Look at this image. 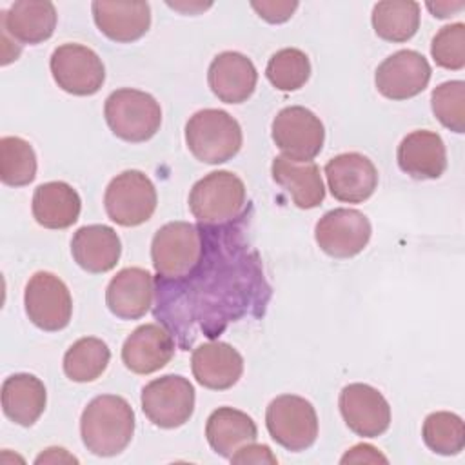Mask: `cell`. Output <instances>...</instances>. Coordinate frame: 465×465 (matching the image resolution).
<instances>
[{
    "mask_svg": "<svg viewBox=\"0 0 465 465\" xmlns=\"http://www.w3.org/2000/svg\"><path fill=\"white\" fill-rule=\"evenodd\" d=\"M111 360L107 343L94 336L76 340L64 354V372L78 383L94 381L104 374Z\"/></svg>",
    "mask_w": 465,
    "mask_h": 465,
    "instance_id": "f546056e",
    "label": "cell"
},
{
    "mask_svg": "<svg viewBox=\"0 0 465 465\" xmlns=\"http://www.w3.org/2000/svg\"><path fill=\"white\" fill-rule=\"evenodd\" d=\"M36 176L33 145L20 136L0 138V180L9 187L29 185Z\"/></svg>",
    "mask_w": 465,
    "mask_h": 465,
    "instance_id": "4dcf8cb0",
    "label": "cell"
},
{
    "mask_svg": "<svg viewBox=\"0 0 465 465\" xmlns=\"http://www.w3.org/2000/svg\"><path fill=\"white\" fill-rule=\"evenodd\" d=\"M56 7L53 2L20 0L7 11H0V29L15 42L36 45L49 40L56 27Z\"/></svg>",
    "mask_w": 465,
    "mask_h": 465,
    "instance_id": "603a6c76",
    "label": "cell"
},
{
    "mask_svg": "<svg viewBox=\"0 0 465 465\" xmlns=\"http://www.w3.org/2000/svg\"><path fill=\"white\" fill-rule=\"evenodd\" d=\"M245 185L231 171L205 174L189 193V209L202 225L232 223L245 216Z\"/></svg>",
    "mask_w": 465,
    "mask_h": 465,
    "instance_id": "277c9868",
    "label": "cell"
},
{
    "mask_svg": "<svg viewBox=\"0 0 465 465\" xmlns=\"http://www.w3.org/2000/svg\"><path fill=\"white\" fill-rule=\"evenodd\" d=\"M167 5L169 7H174V9H178V11H183V13H196L198 9H207V7H211V4H189V7H185V5H182V4H173V2H167Z\"/></svg>",
    "mask_w": 465,
    "mask_h": 465,
    "instance_id": "b9f144b4",
    "label": "cell"
},
{
    "mask_svg": "<svg viewBox=\"0 0 465 465\" xmlns=\"http://www.w3.org/2000/svg\"><path fill=\"white\" fill-rule=\"evenodd\" d=\"M156 189L147 174L136 169L116 174L104 194V207L114 223L136 227L145 223L156 209Z\"/></svg>",
    "mask_w": 465,
    "mask_h": 465,
    "instance_id": "ba28073f",
    "label": "cell"
},
{
    "mask_svg": "<svg viewBox=\"0 0 465 465\" xmlns=\"http://www.w3.org/2000/svg\"><path fill=\"white\" fill-rule=\"evenodd\" d=\"M232 463H254V465H260V463H271V465H276L278 463V458L272 454V450L267 447V445H258V443H247L243 445L242 449H238L231 458H229Z\"/></svg>",
    "mask_w": 465,
    "mask_h": 465,
    "instance_id": "8d00e7d4",
    "label": "cell"
},
{
    "mask_svg": "<svg viewBox=\"0 0 465 465\" xmlns=\"http://www.w3.org/2000/svg\"><path fill=\"white\" fill-rule=\"evenodd\" d=\"M154 282L142 267H125L111 278L105 289L107 309L120 320H138L153 305Z\"/></svg>",
    "mask_w": 465,
    "mask_h": 465,
    "instance_id": "d6986e66",
    "label": "cell"
},
{
    "mask_svg": "<svg viewBox=\"0 0 465 465\" xmlns=\"http://www.w3.org/2000/svg\"><path fill=\"white\" fill-rule=\"evenodd\" d=\"M82 200L65 182L40 183L33 193L31 211L38 225L45 229H67L76 223Z\"/></svg>",
    "mask_w": 465,
    "mask_h": 465,
    "instance_id": "484cf974",
    "label": "cell"
},
{
    "mask_svg": "<svg viewBox=\"0 0 465 465\" xmlns=\"http://www.w3.org/2000/svg\"><path fill=\"white\" fill-rule=\"evenodd\" d=\"M191 371L202 387L225 391L236 385L242 378L243 358L229 343L207 341L193 351Z\"/></svg>",
    "mask_w": 465,
    "mask_h": 465,
    "instance_id": "ffe728a7",
    "label": "cell"
},
{
    "mask_svg": "<svg viewBox=\"0 0 465 465\" xmlns=\"http://www.w3.org/2000/svg\"><path fill=\"white\" fill-rule=\"evenodd\" d=\"M174 349L173 334L163 325L143 323L125 338L122 361L134 374H151L173 360Z\"/></svg>",
    "mask_w": 465,
    "mask_h": 465,
    "instance_id": "e0dca14e",
    "label": "cell"
},
{
    "mask_svg": "<svg viewBox=\"0 0 465 465\" xmlns=\"http://www.w3.org/2000/svg\"><path fill=\"white\" fill-rule=\"evenodd\" d=\"M205 438L216 454L229 460L238 449L256 441L258 429L254 420L243 411L218 407L207 418Z\"/></svg>",
    "mask_w": 465,
    "mask_h": 465,
    "instance_id": "83f0119b",
    "label": "cell"
},
{
    "mask_svg": "<svg viewBox=\"0 0 465 465\" xmlns=\"http://www.w3.org/2000/svg\"><path fill=\"white\" fill-rule=\"evenodd\" d=\"M91 11L98 31L118 44L134 42L151 27V5L147 2L94 0Z\"/></svg>",
    "mask_w": 465,
    "mask_h": 465,
    "instance_id": "44dd1931",
    "label": "cell"
},
{
    "mask_svg": "<svg viewBox=\"0 0 465 465\" xmlns=\"http://www.w3.org/2000/svg\"><path fill=\"white\" fill-rule=\"evenodd\" d=\"M463 7L465 2H427V9L438 18H449Z\"/></svg>",
    "mask_w": 465,
    "mask_h": 465,
    "instance_id": "f35d334b",
    "label": "cell"
},
{
    "mask_svg": "<svg viewBox=\"0 0 465 465\" xmlns=\"http://www.w3.org/2000/svg\"><path fill=\"white\" fill-rule=\"evenodd\" d=\"M194 387L180 374H165L151 380L142 389V411L156 427L176 429L194 412Z\"/></svg>",
    "mask_w": 465,
    "mask_h": 465,
    "instance_id": "30bf717a",
    "label": "cell"
},
{
    "mask_svg": "<svg viewBox=\"0 0 465 465\" xmlns=\"http://www.w3.org/2000/svg\"><path fill=\"white\" fill-rule=\"evenodd\" d=\"M271 174L300 209H314L325 198V185L314 162H294L276 156L271 163Z\"/></svg>",
    "mask_w": 465,
    "mask_h": 465,
    "instance_id": "d4e9b609",
    "label": "cell"
},
{
    "mask_svg": "<svg viewBox=\"0 0 465 465\" xmlns=\"http://www.w3.org/2000/svg\"><path fill=\"white\" fill-rule=\"evenodd\" d=\"M421 436L425 445L441 456L460 454L465 447V429L463 420L447 411L430 412L421 429Z\"/></svg>",
    "mask_w": 465,
    "mask_h": 465,
    "instance_id": "1f68e13d",
    "label": "cell"
},
{
    "mask_svg": "<svg viewBox=\"0 0 465 465\" xmlns=\"http://www.w3.org/2000/svg\"><path fill=\"white\" fill-rule=\"evenodd\" d=\"M0 36H2V65H7L9 62L18 58L20 44L15 42L4 29L0 31Z\"/></svg>",
    "mask_w": 465,
    "mask_h": 465,
    "instance_id": "60d3db41",
    "label": "cell"
},
{
    "mask_svg": "<svg viewBox=\"0 0 465 465\" xmlns=\"http://www.w3.org/2000/svg\"><path fill=\"white\" fill-rule=\"evenodd\" d=\"M430 54L436 65L460 71L465 67V25L461 22L441 27L430 44Z\"/></svg>",
    "mask_w": 465,
    "mask_h": 465,
    "instance_id": "e575fe53",
    "label": "cell"
},
{
    "mask_svg": "<svg viewBox=\"0 0 465 465\" xmlns=\"http://www.w3.org/2000/svg\"><path fill=\"white\" fill-rule=\"evenodd\" d=\"M338 407L345 425L358 436L378 438L391 425V405L372 385H345L340 392Z\"/></svg>",
    "mask_w": 465,
    "mask_h": 465,
    "instance_id": "9a60e30c",
    "label": "cell"
},
{
    "mask_svg": "<svg viewBox=\"0 0 465 465\" xmlns=\"http://www.w3.org/2000/svg\"><path fill=\"white\" fill-rule=\"evenodd\" d=\"M341 463H387L389 460L372 445L360 443L351 447L340 460Z\"/></svg>",
    "mask_w": 465,
    "mask_h": 465,
    "instance_id": "74e56055",
    "label": "cell"
},
{
    "mask_svg": "<svg viewBox=\"0 0 465 465\" xmlns=\"http://www.w3.org/2000/svg\"><path fill=\"white\" fill-rule=\"evenodd\" d=\"M104 116L113 134L131 143L147 142L162 124V109L156 98L131 87L116 89L105 98Z\"/></svg>",
    "mask_w": 465,
    "mask_h": 465,
    "instance_id": "8992f818",
    "label": "cell"
},
{
    "mask_svg": "<svg viewBox=\"0 0 465 465\" xmlns=\"http://www.w3.org/2000/svg\"><path fill=\"white\" fill-rule=\"evenodd\" d=\"M205 247L203 227L189 222L162 225L151 242V260L158 282H174L187 276L200 262Z\"/></svg>",
    "mask_w": 465,
    "mask_h": 465,
    "instance_id": "3957f363",
    "label": "cell"
},
{
    "mask_svg": "<svg viewBox=\"0 0 465 465\" xmlns=\"http://www.w3.org/2000/svg\"><path fill=\"white\" fill-rule=\"evenodd\" d=\"M60 463V461H73V463H78V460L74 458V456H71V454H67V450L65 449H62V447H49V449H45L36 460H35V463Z\"/></svg>",
    "mask_w": 465,
    "mask_h": 465,
    "instance_id": "ab89813d",
    "label": "cell"
},
{
    "mask_svg": "<svg viewBox=\"0 0 465 465\" xmlns=\"http://www.w3.org/2000/svg\"><path fill=\"white\" fill-rule=\"evenodd\" d=\"M374 33L392 44H401L411 40L420 27V4L418 2H378L371 15Z\"/></svg>",
    "mask_w": 465,
    "mask_h": 465,
    "instance_id": "f1b7e54d",
    "label": "cell"
},
{
    "mask_svg": "<svg viewBox=\"0 0 465 465\" xmlns=\"http://www.w3.org/2000/svg\"><path fill=\"white\" fill-rule=\"evenodd\" d=\"M432 69L427 58L412 49H401L387 56L376 69L374 84L389 100H409L429 85Z\"/></svg>",
    "mask_w": 465,
    "mask_h": 465,
    "instance_id": "5bb4252c",
    "label": "cell"
},
{
    "mask_svg": "<svg viewBox=\"0 0 465 465\" xmlns=\"http://www.w3.org/2000/svg\"><path fill=\"white\" fill-rule=\"evenodd\" d=\"M45 403V385L35 374L16 372L4 380L2 411L11 421L22 427H31L42 416Z\"/></svg>",
    "mask_w": 465,
    "mask_h": 465,
    "instance_id": "4316f807",
    "label": "cell"
},
{
    "mask_svg": "<svg viewBox=\"0 0 465 465\" xmlns=\"http://www.w3.org/2000/svg\"><path fill=\"white\" fill-rule=\"evenodd\" d=\"M325 178L331 194L345 203H361L378 187L376 165L360 153H341L325 163Z\"/></svg>",
    "mask_w": 465,
    "mask_h": 465,
    "instance_id": "2e32d148",
    "label": "cell"
},
{
    "mask_svg": "<svg viewBox=\"0 0 465 465\" xmlns=\"http://www.w3.org/2000/svg\"><path fill=\"white\" fill-rule=\"evenodd\" d=\"M27 318L42 331H62L73 314V298L67 285L53 272H35L24 292Z\"/></svg>",
    "mask_w": 465,
    "mask_h": 465,
    "instance_id": "8fae6325",
    "label": "cell"
},
{
    "mask_svg": "<svg viewBox=\"0 0 465 465\" xmlns=\"http://www.w3.org/2000/svg\"><path fill=\"white\" fill-rule=\"evenodd\" d=\"M243 134L236 118L222 109L196 111L185 124V143L203 163H223L238 154Z\"/></svg>",
    "mask_w": 465,
    "mask_h": 465,
    "instance_id": "5b68a950",
    "label": "cell"
},
{
    "mask_svg": "<svg viewBox=\"0 0 465 465\" xmlns=\"http://www.w3.org/2000/svg\"><path fill=\"white\" fill-rule=\"evenodd\" d=\"M207 82L213 94L225 104H242L256 89L258 73L251 58L238 51L216 54L207 71Z\"/></svg>",
    "mask_w": 465,
    "mask_h": 465,
    "instance_id": "ac0fdd59",
    "label": "cell"
},
{
    "mask_svg": "<svg viewBox=\"0 0 465 465\" xmlns=\"http://www.w3.org/2000/svg\"><path fill=\"white\" fill-rule=\"evenodd\" d=\"M49 67L58 87L74 96H91L105 82L102 58L82 44L58 45L51 54Z\"/></svg>",
    "mask_w": 465,
    "mask_h": 465,
    "instance_id": "7c38bea8",
    "label": "cell"
},
{
    "mask_svg": "<svg viewBox=\"0 0 465 465\" xmlns=\"http://www.w3.org/2000/svg\"><path fill=\"white\" fill-rule=\"evenodd\" d=\"M251 7L265 22L283 24L294 15V11L298 9V2H294V0L292 2H289V0H262V2H251Z\"/></svg>",
    "mask_w": 465,
    "mask_h": 465,
    "instance_id": "d590c367",
    "label": "cell"
},
{
    "mask_svg": "<svg viewBox=\"0 0 465 465\" xmlns=\"http://www.w3.org/2000/svg\"><path fill=\"white\" fill-rule=\"evenodd\" d=\"M134 411L116 394L93 398L80 418V436L85 449L96 456H116L131 443L134 434Z\"/></svg>",
    "mask_w": 465,
    "mask_h": 465,
    "instance_id": "7a4b0ae2",
    "label": "cell"
},
{
    "mask_svg": "<svg viewBox=\"0 0 465 465\" xmlns=\"http://www.w3.org/2000/svg\"><path fill=\"white\" fill-rule=\"evenodd\" d=\"M430 107L443 127L458 134L465 133V82L449 80L440 84L430 94Z\"/></svg>",
    "mask_w": 465,
    "mask_h": 465,
    "instance_id": "836d02e7",
    "label": "cell"
},
{
    "mask_svg": "<svg viewBox=\"0 0 465 465\" xmlns=\"http://www.w3.org/2000/svg\"><path fill=\"white\" fill-rule=\"evenodd\" d=\"M398 165L414 180H436L447 169V149L434 131L409 133L398 145Z\"/></svg>",
    "mask_w": 465,
    "mask_h": 465,
    "instance_id": "7402d4cb",
    "label": "cell"
},
{
    "mask_svg": "<svg viewBox=\"0 0 465 465\" xmlns=\"http://www.w3.org/2000/svg\"><path fill=\"white\" fill-rule=\"evenodd\" d=\"M271 136L282 156L294 162H312L323 147L325 127L311 109L289 105L274 116Z\"/></svg>",
    "mask_w": 465,
    "mask_h": 465,
    "instance_id": "9c48e42d",
    "label": "cell"
},
{
    "mask_svg": "<svg viewBox=\"0 0 465 465\" xmlns=\"http://www.w3.org/2000/svg\"><path fill=\"white\" fill-rule=\"evenodd\" d=\"M265 74L278 91H296L311 76L309 56L296 47L280 49L269 58Z\"/></svg>",
    "mask_w": 465,
    "mask_h": 465,
    "instance_id": "d6a6232c",
    "label": "cell"
},
{
    "mask_svg": "<svg viewBox=\"0 0 465 465\" xmlns=\"http://www.w3.org/2000/svg\"><path fill=\"white\" fill-rule=\"evenodd\" d=\"M372 234L369 218L347 207H338L325 213L316 227L314 238L318 247L332 258H352L360 254Z\"/></svg>",
    "mask_w": 465,
    "mask_h": 465,
    "instance_id": "4fadbf2b",
    "label": "cell"
},
{
    "mask_svg": "<svg viewBox=\"0 0 465 465\" xmlns=\"http://www.w3.org/2000/svg\"><path fill=\"white\" fill-rule=\"evenodd\" d=\"M205 247L196 267L174 282L156 280L154 318L189 349L203 334L216 338L252 307H265L269 285L256 251L232 222L203 225Z\"/></svg>",
    "mask_w": 465,
    "mask_h": 465,
    "instance_id": "6da1fadb",
    "label": "cell"
},
{
    "mask_svg": "<svg viewBox=\"0 0 465 465\" xmlns=\"http://www.w3.org/2000/svg\"><path fill=\"white\" fill-rule=\"evenodd\" d=\"M73 260L91 274L111 271L122 254V242L116 231L109 225H84L71 240Z\"/></svg>",
    "mask_w": 465,
    "mask_h": 465,
    "instance_id": "cb8c5ba5",
    "label": "cell"
},
{
    "mask_svg": "<svg viewBox=\"0 0 465 465\" xmlns=\"http://www.w3.org/2000/svg\"><path fill=\"white\" fill-rule=\"evenodd\" d=\"M271 438L291 452L309 449L318 438V416L312 403L296 394L276 396L265 411Z\"/></svg>",
    "mask_w": 465,
    "mask_h": 465,
    "instance_id": "52a82bcc",
    "label": "cell"
}]
</instances>
